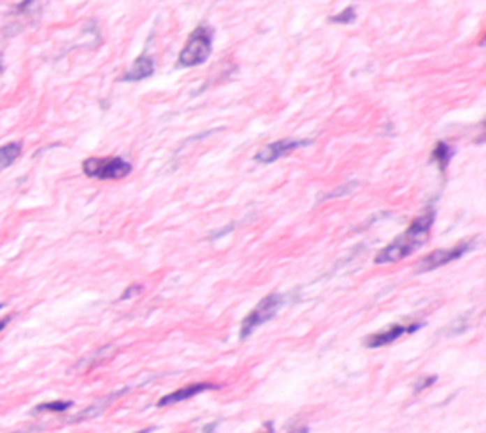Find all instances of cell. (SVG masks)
Masks as SVG:
<instances>
[{
  "label": "cell",
  "instance_id": "6da1fadb",
  "mask_svg": "<svg viewBox=\"0 0 486 433\" xmlns=\"http://www.w3.org/2000/svg\"><path fill=\"white\" fill-rule=\"evenodd\" d=\"M433 219H435L433 210L424 211L422 215L416 216V219L412 221L411 226H408L401 236L395 237L392 244L385 245L384 249L380 251L378 255L374 257V263L376 264L399 263V260H403V258H406L408 255H412L416 249H420V247L427 242V237H429Z\"/></svg>",
  "mask_w": 486,
  "mask_h": 433
},
{
  "label": "cell",
  "instance_id": "7a4b0ae2",
  "mask_svg": "<svg viewBox=\"0 0 486 433\" xmlns=\"http://www.w3.org/2000/svg\"><path fill=\"white\" fill-rule=\"evenodd\" d=\"M213 50V31L207 25H200L192 31L189 41L179 54V65L181 67H196L207 61Z\"/></svg>",
  "mask_w": 486,
  "mask_h": 433
},
{
  "label": "cell",
  "instance_id": "3957f363",
  "mask_svg": "<svg viewBox=\"0 0 486 433\" xmlns=\"http://www.w3.org/2000/svg\"><path fill=\"white\" fill-rule=\"evenodd\" d=\"M82 170L91 179H99V181H116V179H124L131 173V163L110 156V158H88L82 163Z\"/></svg>",
  "mask_w": 486,
  "mask_h": 433
},
{
  "label": "cell",
  "instance_id": "277c9868",
  "mask_svg": "<svg viewBox=\"0 0 486 433\" xmlns=\"http://www.w3.org/2000/svg\"><path fill=\"white\" fill-rule=\"evenodd\" d=\"M281 304H284V297L277 295V293H272L268 297H264L263 300L249 311V316L243 319L240 339H249L251 335L257 331L258 327H263L266 321H270V319L276 316L277 310L281 308Z\"/></svg>",
  "mask_w": 486,
  "mask_h": 433
},
{
  "label": "cell",
  "instance_id": "5b68a950",
  "mask_svg": "<svg viewBox=\"0 0 486 433\" xmlns=\"http://www.w3.org/2000/svg\"><path fill=\"white\" fill-rule=\"evenodd\" d=\"M473 244L471 242H462V244L454 245L450 249H435L432 251L429 255H425L418 264H416V272L418 274H424V272L437 270L441 266H446V264L458 260L459 257H464L467 251H471Z\"/></svg>",
  "mask_w": 486,
  "mask_h": 433
},
{
  "label": "cell",
  "instance_id": "8992f818",
  "mask_svg": "<svg viewBox=\"0 0 486 433\" xmlns=\"http://www.w3.org/2000/svg\"><path fill=\"white\" fill-rule=\"evenodd\" d=\"M310 142L311 141H298V139H281V141L270 142L264 149L258 150L257 154H255V160L258 163H272L279 160V158H284V156L290 154L293 150L310 145Z\"/></svg>",
  "mask_w": 486,
  "mask_h": 433
},
{
  "label": "cell",
  "instance_id": "52a82bcc",
  "mask_svg": "<svg viewBox=\"0 0 486 433\" xmlns=\"http://www.w3.org/2000/svg\"><path fill=\"white\" fill-rule=\"evenodd\" d=\"M420 327H422V323L390 325L385 331H378V332H372V335H369V337L363 340V344L367 346V348H380V346H388V344H392V342H395V340L401 339V337L406 335V332L418 331Z\"/></svg>",
  "mask_w": 486,
  "mask_h": 433
},
{
  "label": "cell",
  "instance_id": "ba28073f",
  "mask_svg": "<svg viewBox=\"0 0 486 433\" xmlns=\"http://www.w3.org/2000/svg\"><path fill=\"white\" fill-rule=\"evenodd\" d=\"M207 390H219V384H211V382H200V384H190V386L179 388L175 392L163 395L162 399L158 401V406H168L175 405V403H182V401H189L192 397H196L198 393L207 392Z\"/></svg>",
  "mask_w": 486,
  "mask_h": 433
},
{
  "label": "cell",
  "instance_id": "9c48e42d",
  "mask_svg": "<svg viewBox=\"0 0 486 433\" xmlns=\"http://www.w3.org/2000/svg\"><path fill=\"white\" fill-rule=\"evenodd\" d=\"M126 392H128V388H126V390H120V392L110 393V395H107V397H103L101 401H97V403H94L91 406H88L86 411H82L80 414H76L75 418L71 420V422H82V420H89V418H95V416H99V414H101L103 411L112 403V401L118 399V397L124 395Z\"/></svg>",
  "mask_w": 486,
  "mask_h": 433
},
{
  "label": "cell",
  "instance_id": "30bf717a",
  "mask_svg": "<svg viewBox=\"0 0 486 433\" xmlns=\"http://www.w3.org/2000/svg\"><path fill=\"white\" fill-rule=\"evenodd\" d=\"M152 73H154V59L149 55H141V57H137L133 67L126 73L124 80H142V78H149Z\"/></svg>",
  "mask_w": 486,
  "mask_h": 433
},
{
  "label": "cell",
  "instance_id": "8fae6325",
  "mask_svg": "<svg viewBox=\"0 0 486 433\" xmlns=\"http://www.w3.org/2000/svg\"><path fill=\"white\" fill-rule=\"evenodd\" d=\"M20 154L21 142H8L4 147H0V171L10 168L20 158Z\"/></svg>",
  "mask_w": 486,
  "mask_h": 433
},
{
  "label": "cell",
  "instance_id": "7c38bea8",
  "mask_svg": "<svg viewBox=\"0 0 486 433\" xmlns=\"http://www.w3.org/2000/svg\"><path fill=\"white\" fill-rule=\"evenodd\" d=\"M454 156V150L446 145V142H437V147H435V150H433V160L439 163L441 170H445L446 166H448V162H450V158Z\"/></svg>",
  "mask_w": 486,
  "mask_h": 433
},
{
  "label": "cell",
  "instance_id": "4fadbf2b",
  "mask_svg": "<svg viewBox=\"0 0 486 433\" xmlns=\"http://www.w3.org/2000/svg\"><path fill=\"white\" fill-rule=\"evenodd\" d=\"M71 406H73V401H47V403L34 406L33 413H65Z\"/></svg>",
  "mask_w": 486,
  "mask_h": 433
},
{
  "label": "cell",
  "instance_id": "5bb4252c",
  "mask_svg": "<svg viewBox=\"0 0 486 433\" xmlns=\"http://www.w3.org/2000/svg\"><path fill=\"white\" fill-rule=\"evenodd\" d=\"M353 20H355V8H346L344 12H340V14L331 17L332 23H344V25L351 23Z\"/></svg>",
  "mask_w": 486,
  "mask_h": 433
},
{
  "label": "cell",
  "instance_id": "9a60e30c",
  "mask_svg": "<svg viewBox=\"0 0 486 433\" xmlns=\"http://www.w3.org/2000/svg\"><path fill=\"white\" fill-rule=\"evenodd\" d=\"M435 380H437V376H429V379L420 380L418 384H416V390H414V392H416V393L424 392L425 388H429V386H432V384H433V382H435Z\"/></svg>",
  "mask_w": 486,
  "mask_h": 433
},
{
  "label": "cell",
  "instance_id": "2e32d148",
  "mask_svg": "<svg viewBox=\"0 0 486 433\" xmlns=\"http://www.w3.org/2000/svg\"><path fill=\"white\" fill-rule=\"evenodd\" d=\"M139 291H141V287H137V285H133L131 289H128V291L122 295V298H124V300H126V298H131V295H133V293H139Z\"/></svg>",
  "mask_w": 486,
  "mask_h": 433
},
{
  "label": "cell",
  "instance_id": "e0dca14e",
  "mask_svg": "<svg viewBox=\"0 0 486 433\" xmlns=\"http://www.w3.org/2000/svg\"><path fill=\"white\" fill-rule=\"evenodd\" d=\"M34 2H36V0H23V2L20 4V10L21 12H25V10H29V8L33 6Z\"/></svg>",
  "mask_w": 486,
  "mask_h": 433
},
{
  "label": "cell",
  "instance_id": "ac0fdd59",
  "mask_svg": "<svg viewBox=\"0 0 486 433\" xmlns=\"http://www.w3.org/2000/svg\"><path fill=\"white\" fill-rule=\"evenodd\" d=\"M10 323V318H4V319H0V331H4V327Z\"/></svg>",
  "mask_w": 486,
  "mask_h": 433
},
{
  "label": "cell",
  "instance_id": "d6986e66",
  "mask_svg": "<svg viewBox=\"0 0 486 433\" xmlns=\"http://www.w3.org/2000/svg\"><path fill=\"white\" fill-rule=\"evenodd\" d=\"M150 432V427H147V430H141V432H137V433H149Z\"/></svg>",
  "mask_w": 486,
  "mask_h": 433
},
{
  "label": "cell",
  "instance_id": "ffe728a7",
  "mask_svg": "<svg viewBox=\"0 0 486 433\" xmlns=\"http://www.w3.org/2000/svg\"><path fill=\"white\" fill-rule=\"evenodd\" d=\"M297 433H308V430H306V427H304V430H298Z\"/></svg>",
  "mask_w": 486,
  "mask_h": 433
},
{
  "label": "cell",
  "instance_id": "44dd1931",
  "mask_svg": "<svg viewBox=\"0 0 486 433\" xmlns=\"http://www.w3.org/2000/svg\"><path fill=\"white\" fill-rule=\"evenodd\" d=\"M0 310H2V304H0Z\"/></svg>",
  "mask_w": 486,
  "mask_h": 433
}]
</instances>
